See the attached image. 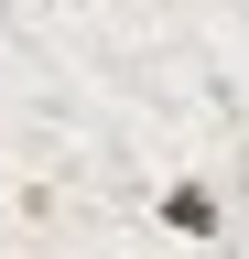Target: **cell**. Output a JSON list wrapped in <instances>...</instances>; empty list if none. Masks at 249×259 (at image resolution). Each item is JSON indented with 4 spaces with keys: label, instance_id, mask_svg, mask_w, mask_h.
Here are the masks:
<instances>
[{
    "label": "cell",
    "instance_id": "1",
    "mask_svg": "<svg viewBox=\"0 0 249 259\" xmlns=\"http://www.w3.org/2000/svg\"><path fill=\"white\" fill-rule=\"evenodd\" d=\"M163 227H173V238H217V227H228L217 184H163Z\"/></svg>",
    "mask_w": 249,
    "mask_h": 259
}]
</instances>
